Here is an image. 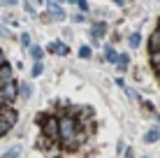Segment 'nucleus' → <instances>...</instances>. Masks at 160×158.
I'll return each mask as SVG.
<instances>
[{
  "instance_id": "f3484780",
  "label": "nucleus",
  "mask_w": 160,
  "mask_h": 158,
  "mask_svg": "<svg viewBox=\"0 0 160 158\" xmlns=\"http://www.w3.org/2000/svg\"><path fill=\"white\" fill-rule=\"evenodd\" d=\"M30 56L35 58V61H40V58H42V49L40 47H30Z\"/></svg>"
},
{
  "instance_id": "4468645a",
  "label": "nucleus",
  "mask_w": 160,
  "mask_h": 158,
  "mask_svg": "<svg viewBox=\"0 0 160 158\" xmlns=\"http://www.w3.org/2000/svg\"><path fill=\"white\" fill-rule=\"evenodd\" d=\"M30 93H32V86H30V84H19V95L30 98Z\"/></svg>"
},
{
  "instance_id": "423d86ee",
  "label": "nucleus",
  "mask_w": 160,
  "mask_h": 158,
  "mask_svg": "<svg viewBox=\"0 0 160 158\" xmlns=\"http://www.w3.org/2000/svg\"><path fill=\"white\" fill-rule=\"evenodd\" d=\"M107 33V23H102V21H98V23H93V28H91V35H93V40H100V37Z\"/></svg>"
},
{
  "instance_id": "9d476101",
  "label": "nucleus",
  "mask_w": 160,
  "mask_h": 158,
  "mask_svg": "<svg viewBox=\"0 0 160 158\" xmlns=\"http://www.w3.org/2000/svg\"><path fill=\"white\" fill-rule=\"evenodd\" d=\"M104 58H107L109 63H116V61H118L116 49H114V47H104Z\"/></svg>"
},
{
  "instance_id": "39448f33",
  "label": "nucleus",
  "mask_w": 160,
  "mask_h": 158,
  "mask_svg": "<svg viewBox=\"0 0 160 158\" xmlns=\"http://www.w3.org/2000/svg\"><path fill=\"white\" fill-rule=\"evenodd\" d=\"M9 79H12V65L5 61L2 65H0V86H2V84H7Z\"/></svg>"
},
{
  "instance_id": "6ab92c4d",
  "label": "nucleus",
  "mask_w": 160,
  "mask_h": 158,
  "mask_svg": "<svg viewBox=\"0 0 160 158\" xmlns=\"http://www.w3.org/2000/svg\"><path fill=\"white\" fill-rule=\"evenodd\" d=\"M21 44H23V47H30V35H28V33H23V35H21Z\"/></svg>"
},
{
  "instance_id": "cd10ccee",
  "label": "nucleus",
  "mask_w": 160,
  "mask_h": 158,
  "mask_svg": "<svg viewBox=\"0 0 160 158\" xmlns=\"http://www.w3.org/2000/svg\"><path fill=\"white\" fill-rule=\"evenodd\" d=\"M63 3H65V0H63Z\"/></svg>"
},
{
  "instance_id": "1a4fd4ad",
  "label": "nucleus",
  "mask_w": 160,
  "mask_h": 158,
  "mask_svg": "<svg viewBox=\"0 0 160 158\" xmlns=\"http://www.w3.org/2000/svg\"><path fill=\"white\" fill-rule=\"evenodd\" d=\"M128 63H130V56L128 54H118V61H116V68L123 72V70H128Z\"/></svg>"
},
{
  "instance_id": "7ed1b4c3",
  "label": "nucleus",
  "mask_w": 160,
  "mask_h": 158,
  "mask_svg": "<svg viewBox=\"0 0 160 158\" xmlns=\"http://www.w3.org/2000/svg\"><path fill=\"white\" fill-rule=\"evenodd\" d=\"M2 89H5V93H7V98H9L12 102L19 98V84H16L14 79H9L7 84H2Z\"/></svg>"
},
{
  "instance_id": "a211bd4d",
  "label": "nucleus",
  "mask_w": 160,
  "mask_h": 158,
  "mask_svg": "<svg viewBox=\"0 0 160 158\" xmlns=\"http://www.w3.org/2000/svg\"><path fill=\"white\" fill-rule=\"evenodd\" d=\"M79 58H91V49H88V47H81V49H79Z\"/></svg>"
},
{
  "instance_id": "f257e3e1",
  "label": "nucleus",
  "mask_w": 160,
  "mask_h": 158,
  "mask_svg": "<svg viewBox=\"0 0 160 158\" xmlns=\"http://www.w3.org/2000/svg\"><path fill=\"white\" fill-rule=\"evenodd\" d=\"M60 142L65 149H77L84 142V133H77V121L72 116L60 119Z\"/></svg>"
},
{
  "instance_id": "5701e85b",
  "label": "nucleus",
  "mask_w": 160,
  "mask_h": 158,
  "mask_svg": "<svg viewBox=\"0 0 160 158\" xmlns=\"http://www.w3.org/2000/svg\"><path fill=\"white\" fill-rule=\"evenodd\" d=\"M5 5H16V0H2Z\"/></svg>"
},
{
  "instance_id": "dca6fc26",
  "label": "nucleus",
  "mask_w": 160,
  "mask_h": 158,
  "mask_svg": "<svg viewBox=\"0 0 160 158\" xmlns=\"http://www.w3.org/2000/svg\"><path fill=\"white\" fill-rule=\"evenodd\" d=\"M42 70H44V65H42L40 61H35V65H32V77H40Z\"/></svg>"
},
{
  "instance_id": "9b49d317",
  "label": "nucleus",
  "mask_w": 160,
  "mask_h": 158,
  "mask_svg": "<svg viewBox=\"0 0 160 158\" xmlns=\"http://www.w3.org/2000/svg\"><path fill=\"white\" fill-rule=\"evenodd\" d=\"M158 140H160V130H148V133L144 135L146 144H153V142H158Z\"/></svg>"
},
{
  "instance_id": "a878e982",
  "label": "nucleus",
  "mask_w": 160,
  "mask_h": 158,
  "mask_svg": "<svg viewBox=\"0 0 160 158\" xmlns=\"http://www.w3.org/2000/svg\"><path fill=\"white\" fill-rule=\"evenodd\" d=\"M158 30H160V19H158Z\"/></svg>"
},
{
  "instance_id": "412c9836",
  "label": "nucleus",
  "mask_w": 160,
  "mask_h": 158,
  "mask_svg": "<svg viewBox=\"0 0 160 158\" xmlns=\"http://www.w3.org/2000/svg\"><path fill=\"white\" fill-rule=\"evenodd\" d=\"M72 21H74V23H79V21H84V14H74V16H72Z\"/></svg>"
},
{
  "instance_id": "f03ea898",
  "label": "nucleus",
  "mask_w": 160,
  "mask_h": 158,
  "mask_svg": "<svg viewBox=\"0 0 160 158\" xmlns=\"http://www.w3.org/2000/svg\"><path fill=\"white\" fill-rule=\"evenodd\" d=\"M37 121L42 123V130H44V137L47 140H60V119H53V116H37Z\"/></svg>"
},
{
  "instance_id": "393cba45",
  "label": "nucleus",
  "mask_w": 160,
  "mask_h": 158,
  "mask_svg": "<svg viewBox=\"0 0 160 158\" xmlns=\"http://www.w3.org/2000/svg\"><path fill=\"white\" fill-rule=\"evenodd\" d=\"M156 74H158V81H160V70H156Z\"/></svg>"
},
{
  "instance_id": "bb28decb",
  "label": "nucleus",
  "mask_w": 160,
  "mask_h": 158,
  "mask_svg": "<svg viewBox=\"0 0 160 158\" xmlns=\"http://www.w3.org/2000/svg\"><path fill=\"white\" fill-rule=\"evenodd\" d=\"M158 123H160V114H158Z\"/></svg>"
},
{
  "instance_id": "2eb2a0df",
  "label": "nucleus",
  "mask_w": 160,
  "mask_h": 158,
  "mask_svg": "<svg viewBox=\"0 0 160 158\" xmlns=\"http://www.w3.org/2000/svg\"><path fill=\"white\" fill-rule=\"evenodd\" d=\"M12 126H14V123H12V121H0V137H2V135H5V133H7V130H9V128H12Z\"/></svg>"
},
{
  "instance_id": "4be33fe9",
  "label": "nucleus",
  "mask_w": 160,
  "mask_h": 158,
  "mask_svg": "<svg viewBox=\"0 0 160 158\" xmlns=\"http://www.w3.org/2000/svg\"><path fill=\"white\" fill-rule=\"evenodd\" d=\"M114 5H118V7H125V5H128V0H114Z\"/></svg>"
},
{
  "instance_id": "ddd939ff",
  "label": "nucleus",
  "mask_w": 160,
  "mask_h": 158,
  "mask_svg": "<svg viewBox=\"0 0 160 158\" xmlns=\"http://www.w3.org/2000/svg\"><path fill=\"white\" fill-rule=\"evenodd\" d=\"M151 65H153V70H160V49L151 51Z\"/></svg>"
},
{
  "instance_id": "20e7f679",
  "label": "nucleus",
  "mask_w": 160,
  "mask_h": 158,
  "mask_svg": "<svg viewBox=\"0 0 160 158\" xmlns=\"http://www.w3.org/2000/svg\"><path fill=\"white\" fill-rule=\"evenodd\" d=\"M47 7H49V12H51L53 19H65V9L60 7V5H56L53 0H47Z\"/></svg>"
},
{
  "instance_id": "f8f14e48",
  "label": "nucleus",
  "mask_w": 160,
  "mask_h": 158,
  "mask_svg": "<svg viewBox=\"0 0 160 158\" xmlns=\"http://www.w3.org/2000/svg\"><path fill=\"white\" fill-rule=\"evenodd\" d=\"M128 44H130L132 49H137V47L142 44V37H139V33H132V35L128 37Z\"/></svg>"
},
{
  "instance_id": "aec40b11",
  "label": "nucleus",
  "mask_w": 160,
  "mask_h": 158,
  "mask_svg": "<svg viewBox=\"0 0 160 158\" xmlns=\"http://www.w3.org/2000/svg\"><path fill=\"white\" fill-rule=\"evenodd\" d=\"M77 7H79L81 12H88V0H79V3H77Z\"/></svg>"
},
{
  "instance_id": "b1692460",
  "label": "nucleus",
  "mask_w": 160,
  "mask_h": 158,
  "mask_svg": "<svg viewBox=\"0 0 160 158\" xmlns=\"http://www.w3.org/2000/svg\"><path fill=\"white\" fill-rule=\"evenodd\" d=\"M65 3H72V5H77V3H79V0H65Z\"/></svg>"
},
{
  "instance_id": "6e6552de",
  "label": "nucleus",
  "mask_w": 160,
  "mask_h": 158,
  "mask_svg": "<svg viewBox=\"0 0 160 158\" xmlns=\"http://www.w3.org/2000/svg\"><path fill=\"white\" fill-rule=\"evenodd\" d=\"M49 51L51 54H63L65 56L70 49H68V44H63V42H51V44H49Z\"/></svg>"
},
{
  "instance_id": "0eeeda50",
  "label": "nucleus",
  "mask_w": 160,
  "mask_h": 158,
  "mask_svg": "<svg viewBox=\"0 0 160 158\" xmlns=\"http://www.w3.org/2000/svg\"><path fill=\"white\" fill-rule=\"evenodd\" d=\"M148 49H151V51L160 49V30H158V28L151 33V37H148Z\"/></svg>"
}]
</instances>
